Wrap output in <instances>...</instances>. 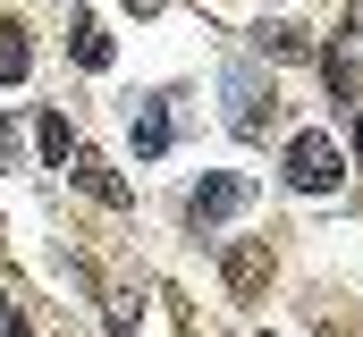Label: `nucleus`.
<instances>
[{"mask_svg": "<svg viewBox=\"0 0 363 337\" xmlns=\"http://www.w3.org/2000/svg\"><path fill=\"white\" fill-rule=\"evenodd\" d=\"M254 51L262 59H304V34L296 25H254Z\"/></svg>", "mask_w": 363, "mask_h": 337, "instance_id": "10", "label": "nucleus"}, {"mask_svg": "<svg viewBox=\"0 0 363 337\" xmlns=\"http://www.w3.org/2000/svg\"><path fill=\"white\" fill-rule=\"evenodd\" d=\"M118 8H127V17H161L169 0H118Z\"/></svg>", "mask_w": 363, "mask_h": 337, "instance_id": "14", "label": "nucleus"}, {"mask_svg": "<svg viewBox=\"0 0 363 337\" xmlns=\"http://www.w3.org/2000/svg\"><path fill=\"white\" fill-rule=\"evenodd\" d=\"M262 278H271V245H237L228 253V287H237V295H254Z\"/></svg>", "mask_w": 363, "mask_h": 337, "instance_id": "8", "label": "nucleus"}, {"mask_svg": "<svg viewBox=\"0 0 363 337\" xmlns=\"http://www.w3.org/2000/svg\"><path fill=\"white\" fill-rule=\"evenodd\" d=\"M321 76H330L338 101H355V59H347V51H330V59H321Z\"/></svg>", "mask_w": 363, "mask_h": 337, "instance_id": "12", "label": "nucleus"}, {"mask_svg": "<svg viewBox=\"0 0 363 337\" xmlns=\"http://www.w3.org/2000/svg\"><path fill=\"white\" fill-rule=\"evenodd\" d=\"M355 152H363V110H355Z\"/></svg>", "mask_w": 363, "mask_h": 337, "instance_id": "15", "label": "nucleus"}, {"mask_svg": "<svg viewBox=\"0 0 363 337\" xmlns=\"http://www.w3.org/2000/svg\"><path fill=\"white\" fill-rule=\"evenodd\" d=\"M220 93H228V127H237V135H271L279 93L262 84V68H254V59H228V68H220Z\"/></svg>", "mask_w": 363, "mask_h": 337, "instance_id": "1", "label": "nucleus"}, {"mask_svg": "<svg viewBox=\"0 0 363 337\" xmlns=\"http://www.w3.org/2000/svg\"><path fill=\"white\" fill-rule=\"evenodd\" d=\"M26 76H34V42L17 17H0V84H26Z\"/></svg>", "mask_w": 363, "mask_h": 337, "instance_id": "7", "label": "nucleus"}, {"mask_svg": "<svg viewBox=\"0 0 363 337\" xmlns=\"http://www.w3.org/2000/svg\"><path fill=\"white\" fill-rule=\"evenodd\" d=\"M101 304H110V337H135V321H144V304H135L127 287H110Z\"/></svg>", "mask_w": 363, "mask_h": 337, "instance_id": "11", "label": "nucleus"}, {"mask_svg": "<svg viewBox=\"0 0 363 337\" xmlns=\"http://www.w3.org/2000/svg\"><path fill=\"white\" fill-rule=\"evenodd\" d=\"M338 177H347V161H338V135H330V127L287 135V185H296V194H330Z\"/></svg>", "mask_w": 363, "mask_h": 337, "instance_id": "2", "label": "nucleus"}, {"mask_svg": "<svg viewBox=\"0 0 363 337\" xmlns=\"http://www.w3.org/2000/svg\"><path fill=\"white\" fill-rule=\"evenodd\" d=\"M68 51H77V68H110V34H101V17H77V25H68Z\"/></svg>", "mask_w": 363, "mask_h": 337, "instance_id": "9", "label": "nucleus"}, {"mask_svg": "<svg viewBox=\"0 0 363 337\" xmlns=\"http://www.w3.org/2000/svg\"><path fill=\"white\" fill-rule=\"evenodd\" d=\"M34 152H43V168H68V161H77V135H68V118H60V110H43V118H34Z\"/></svg>", "mask_w": 363, "mask_h": 337, "instance_id": "6", "label": "nucleus"}, {"mask_svg": "<svg viewBox=\"0 0 363 337\" xmlns=\"http://www.w3.org/2000/svg\"><path fill=\"white\" fill-rule=\"evenodd\" d=\"M245 202H254V177L220 168V177H203V185L186 194V228H203V236H211V228H220V219H237Z\"/></svg>", "mask_w": 363, "mask_h": 337, "instance_id": "3", "label": "nucleus"}, {"mask_svg": "<svg viewBox=\"0 0 363 337\" xmlns=\"http://www.w3.org/2000/svg\"><path fill=\"white\" fill-rule=\"evenodd\" d=\"M68 177L85 185L93 202H110V211H127V202H135V194H127V177H118L110 161H93V152H77V161H68Z\"/></svg>", "mask_w": 363, "mask_h": 337, "instance_id": "5", "label": "nucleus"}, {"mask_svg": "<svg viewBox=\"0 0 363 337\" xmlns=\"http://www.w3.org/2000/svg\"><path fill=\"white\" fill-rule=\"evenodd\" d=\"M127 135H135V161H161L178 144V93H144L127 110Z\"/></svg>", "mask_w": 363, "mask_h": 337, "instance_id": "4", "label": "nucleus"}, {"mask_svg": "<svg viewBox=\"0 0 363 337\" xmlns=\"http://www.w3.org/2000/svg\"><path fill=\"white\" fill-rule=\"evenodd\" d=\"M0 337H34V329H26V312H17L9 295H0Z\"/></svg>", "mask_w": 363, "mask_h": 337, "instance_id": "13", "label": "nucleus"}]
</instances>
